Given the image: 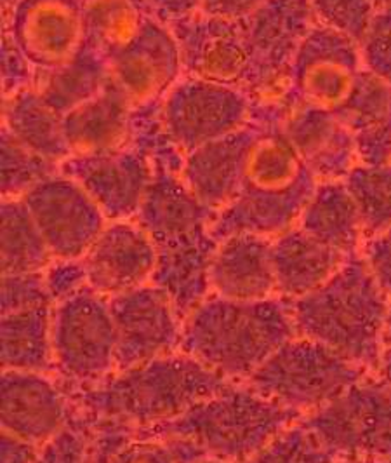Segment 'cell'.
<instances>
[{"label":"cell","instance_id":"obj_1","mask_svg":"<svg viewBox=\"0 0 391 463\" xmlns=\"http://www.w3.org/2000/svg\"><path fill=\"white\" fill-rule=\"evenodd\" d=\"M282 110V101L256 105L259 129L246 157L240 194L210 225L218 242L237 233L275 239L294 229L319 185L280 126Z\"/></svg>","mask_w":391,"mask_h":463},{"label":"cell","instance_id":"obj_2","mask_svg":"<svg viewBox=\"0 0 391 463\" xmlns=\"http://www.w3.org/2000/svg\"><path fill=\"white\" fill-rule=\"evenodd\" d=\"M233 383L183 352H172L108 374L84 387L77 401L91 421L146 432L182 417Z\"/></svg>","mask_w":391,"mask_h":463},{"label":"cell","instance_id":"obj_3","mask_svg":"<svg viewBox=\"0 0 391 463\" xmlns=\"http://www.w3.org/2000/svg\"><path fill=\"white\" fill-rule=\"evenodd\" d=\"M298 336L291 301L209 297L183 321L180 350L223 378H249Z\"/></svg>","mask_w":391,"mask_h":463},{"label":"cell","instance_id":"obj_4","mask_svg":"<svg viewBox=\"0 0 391 463\" xmlns=\"http://www.w3.org/2000/svg\"><path fill=\"white\" fill-rule=\"evenodd\" d=\"M390 298L362 255L348 256L322 288L291 301L300 336L334 350L364 370H377L385 352Z\"/></svg>","mask_w":391,"mask_h":463},{"label":"cell","instance_id":"obj_5","mask_svg":"<svg viewBox=\"0 0 391 463\" xmlns=\"http://www.w3.org/2000/svg\"><path fill=\"white\" fill-rule=\"evenodd\" d=\"M303 415L256 392L249 385H230L195 404L182 417L138 432L154 438H182L206 457L246 462L266 444L296 425Z\"/></svg>","mask_w":391,"mask_h":463},{"label":"cell","instance_id":"obj_6","mask_svg":"<svg viewBox=\"0 0 391 463\" xmlns=\"http://www.w3.org/2000/svg\"><path fill=\"white\" fill-rule=\"evenodd\" d=\"M355 366L322 344L294 336L247 378L249 387L284 408L312 415L362 380Z\"/></svg>","mask_w":391,"mask_h":463},{"label":"cell","instance_id":"obj_7","mask_svg":"<svg viewBox=\"0 0 391 463\" xmlns=\"http://www.w3.org/2000/svg\"><path fill=\"white\" fill-rule=\"evenodd\" d=\"M51 347L54 366L82 389L116 370V325L105 297L86 286L58 301L51 319Z\"/></svg>","mask_w":391,"mask_h":463},{"label":"cell","instance_id":"obj_8","mask_svg":"<svg viewBox=\"0 0 391 463\" xmlns=\"http://www.w3.org/2000/svg\"><path fill=\"white\" fill-rule=\"evenodd\" d=\"M303 423L336 458L391 462V389L379 376L366 374Z\"/></svg>","mask_w":391,"mask_h":463},{"label":"cell","instance_id":"obj_9","mask_svg":"<svg viewBox=\"0 0 391 463\" xmlns=\"http://www.w3.org/2000/svg\"><path fill=\"white\" fill-rule=\"evenodd\" d=\"M315 24L308 0H266L247 18L251 63L242 91L256 105L285 96L296 54Z\"/></svg>","mask_w":391,"mask_h":463},{"label":"cell","instance_id":"obj_10","mask_svg":"<svg viewBox=\"0 0 391 463\" xmlns=\"http://www.w3.org/2000/svg\"><path fill=\"white\" fill-rule=\"evenodd\" d=\"M256 103L238 88L183 75L159 103L162 128L186 156L254 122Z\"/></svg>","mask_w":391,"mask_h":463},{"label":"cell","instance_id":"obj_11","mask_svg":"<svg viewBox=\"0 0 391 463\" xmlns=\"http://www.w3.org/2000/svg\"><path fill=\"white\" fill-rule=\"evenodd\" d=\"M362 70L358 43L315 24L296 54L282 99L336 112L349 98Z\"/></svg>","mask_w":391,"mask_h":463},{"label":"cell","instance_id":"obj_12","mask_svg":"<svg viewBox=\"0 0 391 463\" xmlns=\"http://www.w3.org/2000/svg\"><path fill=\"white\" fill-rule=\"evenodd\" d=\"M54 260H82L108 220L75 180L61 171L22 197Z\"/></svg>","mask_w":391,"mask_h":463},{"label":"cell","instance_id":"obj_13","mask_svg":"<svg viewBox=\"0 0 391 463\" xmlns=\"http://www.w3.org/2000/svg\"><path fill=\"white\" fill-rule=\"evenodd\" d=\"M4 32L32 69H61L86 44L84 0H16Z\"/></svg>","mask_w":391,"mask_h":463},{"label":"cell","instance_id":"obj_14","mask_svg":"<svg viewBox=\"0 0 391 463\" xmlns=\"http://www.w3.org/2000/svg\"><path fill=\"white\" fill-rule=\"evenodd\" d=\"M116 325V371L172 354L182 344L183 319L171 297L154 282L108 300Z\"/></svg>","mask_w":391,"mask_h":463},{"label":"cell","instance_id":"obj_15","mask_svg":"<svg viewBox=\"0 0 391 463\" xmlns=\"http://www.w3.org/2000/svg\"><path fill=\"white\" fill-rule=\"evenodd\" d=\"M112 80L135 110L161 103L184 75L183 56L169 24L146 14L136 39L108 60Z\"/></svg>","mask_w":391,"mask_h":463},{"label":"cell","instance_id":"obj_16","mask_svg":"<svg viewBox=\"0 0 391 463\" xmlns=\"http://www.w3.org/2000/svg\"><path fill=\"white\" fill-rule=\"evenodd\" d=\"M60 171L82 186L108 222L135 220L155 167L138 146L105 156L69 157Z\"/></svg>","mask_w":391,"mask_h":463},{"label":"cell","instance_id":"obj_17","mask_svg":"<svg viewBox=\"0 0 391 463\" xmlns=\"http://www.w3.org/2000/svg\"><path fill=\"white\" fill-rule=\"evenodd\" d=\"M169 26L182 49L184 75L242 90L251 63L247 20L227 22L197 13Z\"/></svg>","mask_w":391,"mask_h":463},{"label":"cell","instance_id":"obj_18","mask_svg":"<svg viewBox=\"0 0 391 463\" xmlns=\"http://www.w3.org/2000/svg\"><path fill=\"white\" fill-rule=\"evenodd\" d=\"M82 263L88 286L101 297L114 298L152 282L157 248L136 220L108 222Z\"/></svg>","mask_w":391,"mask_h":463},{"label":"cell","instance_id":"obj_19","mask_svg":"<svg viewBox=\"0 0 391 463\" xmlns=\"http://www.w3.org/2000/svg\"><path fill=\"white\" fill-rule=\"evenodd\" d=\"M2 432L44 446L69 423V406L58 385L35 371H2Z\"/></svg>","mask_w":391,"mask_h":463},{"label":"cell","instance_id":"obj_20","mask_svg":"<svg viewBox=\"0 0 391 463\" xmlns=\"http://www.w3.org/2000/svg\"><path fill=\"white\" fill-rule=\"evenodd\" d=\"M282 101L280 126L301 159L321 182H343L360 163L355 141L336 112Z\"/></svg>","mask_w":391,"mask_h":463},{"label":"cell","instance_id":"obj_21","mask_svg":"<svg viewBox=\"0 0 391 463\" xmlns=\"http://www.w3.org/2000/svg\"><path fill=\"white\" fill-rule=\"evenodd\" d=\"M259 124L253 122L225 138L210 141L184 156L182 178L193 195L214 214L238 197L249 146Z\"/></svg>","mask_w":391,"mask_h":463},{"label":"cell","instance_id":"obj_22","mask_svg":"<svg viewBox=\"0 0 391 463\" xmlns=\"http://www.w3.org/2000/svg\"><path fill=\"white\" fill-rule=\"evenodd\" d=\"M154 180L135 220L148 232L155 246L210 231L216 214L193 195L182 171L161 163H154Z\"/></svg>","mask_w":391,"mask_h":463},{"label":"cell","instance_id":"obj_23","mask_svg":"<svg viewBox=\"0 0 391 463\" xmlns=\"http://www.w3.org/2000/svg\"><path fill=\"white\" fill-rule=\"evenodd\" d=\"M210 291L216 297L237 301L274 298L275 274L272 263V239L237 233L219 241L210 263Z\"/></svg>","mask_w":391,"mask_h":463},{"label":"cell","instance_id":"obj_24","mask_svg":"<svg viewBox=\"0 0 391 463\" xmlns=\"http://www.w3.org/2000/svg\"><path fill=\"white\" fill-rule=\"evenodd\" d=\"M65 138L73 157L124 150L135 138V107L114 80L99 94L63 116Z\"/></svg>","mask_w":391,"mask_h":463},{"label":"cell","instance_id":"obj_25","mask_svg":"<svg viewBox=\"0 0 391 463\" xmlns=\"http://www.w3.org/2000/svg\"><path fill=\"white\" fill-rule=\"evenodd\" d=\"M346 258L298 225L284 232L272 239L276 295L289 301L312 295L341 269Z\"/></svg>","mask_w":391,"mask_h":463},{"label":"cell","instance_id":"obj_26","mask_svg":"<svg viewBox=\"0 0 391 463\" xmlns=\"http://www.w3.org/2000/svg\"><path fill=\"white\" fill-rule=\"evenodd\" d=\"M336 116L355 141L360 163H391L390 82L362 70Z\"/></svg>","mask_w":391,"mask_h":463},{"label":"cell","instance_id":"obj_27","mask_svg":"<svg viewBox=\"0 0 391 463\" xmlns=\"http://www.w3.org/2000/svg\"><path fill=\"white\" fill-rule=\"evenodd\" d=\"M298 227L345 256L360 255L366 232L345 182H321Z\"/></svg>","mask_w":391,"mask_h":463},{"label":"cell","instance_id":"obj_28","mask_svg":"<svg viewBox=\"0 0 391 463\" xmlns=\"http://www.w3.org/2000/svg\"><path fill=\"white\" fill-rule=\"evenodd\" d=\"M2 129L49 163H65L70 154L63 116L49 107L32 86L4 98Z\"/></svg>","mask_w":391,"mask_h":463},{"label":"cell","instance_id":"obj_29","mask_svg":"<svg viewBox=\"0 0 391 463\" xmlns=\"http://www.w3.org/2000/svg\"><path fill=\"white\" fill-rule=\"evenodd\" d=\"M110 80L108 60L89 44H84L69 65L51 71L35 70L32 88L58 114L67 116L75 107L101 93Z\"/></svg>","mask_w":391,"mask_h":463},{"label":"cell","instance_id":"obj_30","mask_svg":"<svg viewBox=\"0 0 391 463\" xmlns=\"http://www.w3.org/2000/svg\"><path fill=\"white\" fill-rule=\"evenodd\" d=\"M51 307H39L2 316L4 370L42 373L52 363Z\"/></svg>","mask_w":391,"mask_h":463},{"label":"cell","instance_id":"obj_31","mask_svg":"<svg viewBox=\"0 0 391 463\" xmlns=\"http://www.w3.org/2000/svg\"><path fill=\"white\" fill-rule=\"evenodd\" d=\"M2 276L42 274L54 261L22 199H2Z\"/></svg>","mask_w":391,"mask_h":463},{"label":"cell","instance_id":"obj_32","mask_svg":"<svg viewBox=\"0 0 391 463\" xmlns=\"http://www.w3.org/2000/svg\"><path fill=\"white\" fill-rule=\"evenodd\" d=\"M144 16L138 0H84L86 44L110 60L136 39Z\"/></svg>","mask_w":391,"mask_h":463},{"label":"cell","instance_id":"obj_33","mask_svg":"<svg viewBox=\"0 0 391 463\" xmlns=\"http://www.w3.org/2000/svg\"><path fill=\"white\" fill-rule=\"evenodd\" d=\"M343 182L358 209L366 239L390 229L391 163H358Z\"/></svg>","mask_w":391,"mask_h":463},{"label":"cell","instance_id":"obj_34","mask_svg":"<svg viewBox=\"0 0 391 463\" xmlns=\"http://www.w3.org/2000/svg\"><path fill=\"white\" fill-rule=\"evenodd\" d=\"M60 173L49 163L2 129V199H22L24 194Z\"/></svg>","mask_w":391,"mask_h":463},{"label":"cell","instance_id":"obj_35","mask_svg":"<svg viewBox=\"0 0 391 463\" xmlns=\"http://www.w3.org/2000/svg\"><path fill=\"white\" fill-rule=\"evenodd\" d=\"M334 460L336 457L301 421L242 463H334Z\"/></svg>","mask_w":391,"mask_h":463},{"label":"cell","instance_id":"obj_36","mask_svg":"<svg viewBox=\"0 0 391 463\" xmlns=\"http://www.w3.org/2000/svg\"><path fill=\"white\" fill-rule=\"evenodd\" d=\"M94 425L88 417L70 418L65 429L46 442L33 463H91Z\"/></svg>","mask_w":391,"mask_h":463},{"label":"cell","instance_id":"obj_37","mask_svg":"<svg viewBox=\"0 0 391 463\" xmlns=\"http://www.w3.org/2000/svg\"><path fill=\"white\" fill-rule=\"evenodd\" d=\"M317 24L360 43L376 9L370 0H308Z\"/></svg>","mask_w":391,"mask_h":463},{"label":"cell","instance_id":"obj_38","mask_svg":"<svg viewBox=\"0 0 391 463\" xmlns=\"http://www.w3.org/2000/svg\"><path fill=\"white\" fill-rule=\"evenodd\" d=\"M358 47L364 70L391 84V11H376Z\"/></svg>","mask_w":391,"mask_h":463},{"label":"cell","instance_id":"obj_39","mask_svg":"<svg viewBox=\"0 0 391 463\" xmlns=\"http://www.w3.org/2000/svg\"><path fill=\"white\" fill-rule=\"evenodd\" d=\"M52 298L49 297L44 272L42 274H14L2 276L0 307L2 316L22 312L39 307H51Z\"/></svg>","mask_w":391,"mask_h":463},{"label":"cell","instance_id":"obj_40","mask_svg":"<svg viewBox=\"0 0 391 463\" xmlns=\"http://www.w3.org/2000/svg\"><path fill=\"white\" fill-rule=\"evenodd\" d=\"M107 463H178L163 439L127 429L110 451Z\"/></svg>","mask_w":391,"mask_h":463},{"label":"cell","instance_id":"obj_41","mask_svg":"<svg viewBox=\"0 0 391 463\" xmlns=\"http://www.w3.org/2000/svg\"><path fill=\"white\" fill-rule=\"evenodd\" d=\"M47 291L52 301L67 300L88 286L82 260H54L44 272Z\"/></svg>","mask_w":391,"mask_h":463},{"label":"cell","instance_id":"obj_42","mask_svg":"<svg viewBox=\"0 0 391 463\" xmlns=\"http://www.w3.org/2000/svg\"><path fill=\"white\" fill-rule=\"evenodd\" d=\"M35 70L24 60L11 37L2 32V94L11 96L32 86Z\"/></svg>","mask_w":391,"mask_h":463},{"label":"cell","instance_id":"obj_43","mask_svg":"<svg viewBox=\"0 0 391 463\" xmlns=\"http://www.w3.org/2000/svg\"><path fill=\"white\" fill-rule=\"evenodd\" d=\"M360 255L370 274L391 300V227L366 239Z\"/></svg>","mask_w":391,"mask_h":463},{"label":"cell","instance_id":"obj_44","mask_svg":"<svg viewBox=\"0 0 391 463\" xmlns=\"http://www.w3.org/2000/svg\"><path fill=\"white\" fill-rule=\"evenodd\" d=\"M265 2L266 0H200L199 14L216 20L240 22L251 18Z\"/></svg>","mask_w":391,"mask_h":463},{"label":"cell","instance_id":"obj_45","mask_svg":"<svg viewBox=\"0 0 391 463\" xmlns=\"http://www.w3.org/2000/svg\"><path fill=\"white\" fill-rule=\"evenodd\" d=\"M143 11L165 24H176L199 13L200 0H138Z\"/></svg>","mask_w":391,"mask_h":463},{"label":"cell","instance_id":"obj_46","mask_svg":"<svg viewBox=\"0 0 391 463\" xmlns=\"http://www.w3.org/2000/svg\"><path fill=\"white\" fill-rule=\"evenodd\" d=\"M92 425H94V449H92L91 463H107L114 444L127 430V427H122L116 423H107V421H92Z\"/></svg>","mask_w":391,"mask_h":463},{"label":"cell","instance_id":"obj_47","mask_svg":"<svg viewBox=\"0 0 391 463\" xmlns=\"http://www.w3.org/2000/svg\"><path fill=\"white\" fill-rule=\"evenodd\" d=\"M2 463H33L39 457L41 446L2 432Z\"/></svg>","mask_w":391,"mask_h":463},{"label":"cell","instance_id":"obj_48","mask_svg":"<svg viewBox=\"0 0 391 463\" xmlns=\"http://www.w3.org/2000/svg\"><path fill=\"white\" fill-rule=\"evenodd\" d=\"M377 376L391 389V348H385L379 364H377Z\"/></svg>","mask_w":391,"mask_h":463},{"label":"cell","instance_id":"obj_49","mask_svg":"<svg viewBox=\"0 0 391 463\" xmlns=\"http://www.w3.org/2000/svg\"><path fill=\"white\" fill-rule=\"evenodd\" d=\"M334 463H391L388 460H372V458H341L334 460Z\"/></svg>","mask_w":391,"mask_h":463},{"label":"cell","instance_id":"obj_50","mask_svg":"<svg viewBox=\"0 0 391 463\" xmlns=\"http://www.w3.org/2000/svg\"><path fill=\"white\" fill-rule=\"evenodd\" d=\"M376 11H391V0H370Z\"/></svg>","mask_w":391,"mask_h":463},{"label":"cell","instance_id":"obj_51","mask_svg":"<svg viewBox=\"0 0 391 463\" xmlns=\"http://www.w3.org/2000/svg\"><path fill=\"white\" fill-rule=\"evenodd\" d=\"M385 345L391 348V301L388 308V317H386V329H385Z\"/></svg>","mask_w":391,"mask_h":463},{"label":"cell","instance_id":"obj_52","mask_svg":"<svg viewBox=\"0 0 391 463\" xmlns=\"http://www.w3.org/2000/svg\"><path fill=\"white\" fill-rule=\"evenodd\" d=\"M193 463H231L227 462V460H221V458H212V457H206V458H200V460H197V462Z\"/></svg>","mask_w":391,"mask_h":463}]
</instances>
